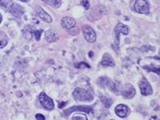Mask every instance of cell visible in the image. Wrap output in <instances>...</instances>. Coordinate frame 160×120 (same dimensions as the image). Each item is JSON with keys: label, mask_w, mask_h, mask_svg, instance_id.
Listing matches in <instances>:
<instances>
[{"label": "cell", "mask_w": 160, "mask_h": 120, "mask_svg": "<svg viewBox=\"0 0 160 120\" xmlns=\"http://www.w3.org/2000/svg\"><path fill=\"white\" fill-rule=\"evenodd\" d=\"M8 12H10V14L14 15V16L19 18V17H21L22 15H23V9L22 6L14 2V4H13V6H11V8L9 10Z\"/></svg>", "instance_id": "obj_13"}, {"label": "cell", "mask_w": 160, "mask_h": 120, "mask_svg": "<svg viewBox=\"0 0 160 120\" xmlns=\"http://www.w3.org/2000/svg\"><path fill=\"white\" fill-rule=\"evenodd\" d=\"M43 32L42 30H38V31H34V35L35 37V39L37 41H39L40 40V36H41V33Z\"/></svg>", "instance_id": "obj_23"}, {"label": "cell", "mask_w": 160, "mask_h": 120, "mask_svg": "<svg viewBox=\"0 0 160 120\" xmlns=\"http://www.w3.org/2000/svg\"><path fill=\"white\" fill-rule=\"evenodd\" d=\"M115 114L120 118H126L130 113V109L124 104H119L114 109Z\"/></svg>", "instance_id": "obj_11"}, {"label": "cell", "mask_w": 160, "mask_h": 120, "mask_svg": "<svg viewBox=\"0 0 160 120\" xmlns=\"http://www.w3.org/2000/svg\"><path fill=\"white\" fill-rule=\"evenodd\" d=\"M73 97L76 101L90 102L94 99V92L91 89L85 90L78 87L73 92Z\"/></svg>", "instance_id": "obj_1"}, {"label": "cell", "mask_w": 160, "mask_h": 120, "mask_svg": "<svg viewBox=\"0 0 160 120\" xmlns=\"http://www.w3.org/2000/svg\"><path fill=\"white\" fill-rule=\"evenodd\" d=\"M75 118H77V119H87V118L86 117L85 115H83V116H77V115H75L73 116L72 117V119H75Z\"/></svg>", "instance_id": "obj_26"}, {"label": "cell", "mask_w": 160, "mask_h": 120, "mask_svg": "<svg viewBox=\"0 0 160 120\" xmlns=\"http://www.w3.org/2000/svg\"><path fill=\"white\" fill-rule=\"evenodd\" d=\"M140 88L141 94L143 95H151L153 93L151 86L147 81V79H145V78H143L142 80L140 81Z\"/></svg>", "instance_id": "obj_7"}, {"label": "cell", "mask_w": 160, "mask_h": 120, "mask_svg": "<svg viewBox=\"0 0 160 120\" xmlns=\"http://www.w3.org/2000/svg\"><path fill=\"white\" fill-rule=\"evenodd\" d=\"M14 2H12V0H0V6L7 11H9V10L11 8Z\"/></svg>", "instance_id": "obj_17"}, {"label": "cell", "mask_w": 160, "mask_h": 120, "mask_svg": "<svg viewBox=\"0 0 160 120\" xmlns=\"http://www.w3.org/2000/svg\"><path fill=\"white\" fill-rule=\"evenodd\" d=\"M45 39L48 43H53L58 40V37L54 30H48L45 32Z\"/></svg>", "instance_id": "obj_16"}, {"label": "cell", "mask_w": 160, "mask_h": 120, "mask_svg": "<svg viewBox=\"0 0 160 120\" xmlns=\"http://www.w3.org/2000/svg\"><path fill=\"white\" fill-rule=\"evenodd\" d=\"M115 41L114 43L112 45V47L114 51H116L117 52H119V35L120 34H123V35H128L129 33V28L128 27L123 23H118L117 26L115 27Z\"/></svg>", "instance_id": "obj_2"}, {"label": "cell", "mask_w": 160, "mask_h": 120, "mask_svg": "<svg viewBox=\"0 0 160 120\" xmlns=\"http://www.w3.org/2000/svg\"><path fill=\"white\" fill-rule=\"evenodd\" d=\"M20 1H22V2H28L29 0H20Z\"/></svg>", "instance_id": "obj_28"}, {"label": "cell", "mask_w": 160, "mask_h": 120, "mask_svg": "<svg viewBox=\"0 0 160 120\" xmlns=\"http://www.w3.org/2000/svg\"><path fill=\"white\" fill-rule=\"evenodd\" d=\"M104 13H105V9H104L103 6H97V7H95L93 8V10L90 12V14H88V19L90 20H94V19H98L99 18L100 16L102 15H103Z\"/></svg>", "instance_id": "obj_10"}, {"label": "cell", "mask_w": 160, "mask_h": 120, "mask_svg": "<svg viewBox=\"0 0 160 120\" xmlns=\"http://www.w3.org/2000/svg\"><path fill=\"white\" fill-rule=\"evenodd\" d=\"M105 79H106V81L103 82V85H106L110 91H113L114 93L117 94V95H119L121 92V88H122L120 83L117 82V81L112 82V81H110V79H106V78H105Z\"/></svg>", "instance_id": "obj_8"}, {"label": "cell", "mask_w": 160, "mask_h": 120, "mask_svg": "<svg viewBox=\"0 0 160 120\" xmlns=\"http://www.w3.org/2000/svg\"><path fill=\"white\" fill-rule=\"evenodd\" d=\"M120 94H122L126 99H131L135 96V90L133 86L131 84H126L124 87L121 88Z\"/></svg>", "instance_id": "obj_9"}, {"label": "cell", "mask_w": 160, "mask_h": 120, "mask_svg": "<svg viewBox=\"0 0 160 120\" xmlns=\"http://www.w3.org/2000/svg\"><path fill=\"white\" fill-rule=\"evenodd\" d=\"M134 8L136 12L144 15H147L150 11V6L147 0H136Z\"/></svg>", "instance_id": "obj_4"}, {"label": "cell", "mask_w": 160, "mask_h": 120, "mask_svg": "<svg viewBox=\"0 0 160 120\" xmlns=\"http://www.w3.org/2000/svg\"><path fill=\"white\" fill-rule=\"evenodd\" d=\"M100 65L102 66H114V59L109 54H105L103 57H102V59L101 62H100Z\"/></svg>", "instance_id": "obj_14"}, {"label": "cell", "mask_w": 160, "mask_h": 120, "mask_svg": "<svg viewBox=\"0 0 160 120\" xmlns=\"http://www.w3.org/2000/svg\"><path fill=\"white\" fill-rule=\"evenodd\" d=\"M75 67H77V68L79 69L83 68V67L85 66V67H87V68H90V67H91V66H90L88 64H87L86 62H80V63H79V64H75Z\"/></svg>", "instance_id": "obj_24"}, {"label": "cell", "mask_w": 160, "mask_h": 120, "mask_svg": "<svg viewBox=\"0 0 160 120\" xmlns=\"http://www.w3.org/2000/svg\"><path fill=\"white\" fill-rule=\"evenodd\" d=\"M101 99H102V103L104 104V106H105L106 108L110 107V106H111V104H112V100L110 99H108V98L102 97L101 98Z\"/></svg>", "instance_id": "obj_21"}, {"label": "cell", "mask_w": 160, "mask_h": 120, "mask_svg": "<svg viewBox=\"0 0 160 120\" xmlns=\"http://www.w3.org/2000/svg\"><path fill=\"white\" fill-rule=\"evenodd\" d=\"M75 111H82L84 113H92L93 112V107H90V106H75V107H71V108H68L67 110L63 111V116L67 117L68 115Z\"/></svg>", "instance_id": "obj_3"}, {"label": "cell", "mask_w": 160, "mask_h": 120, "mask_svg": "<svg viewBox=\"0 0 160 120\" xmlns=\"http://www.w3.org/2000/svg\"><path fill=\"white\" fill-rule=\"evenodd\" d=\"M83 36L88 43H95L96 41V33L95 30L89 26L83 27Z\"/></svg>", "instance_id": "obj_6"}, {"label": "cell", "mask_w": 160, "mask_h": 120, "mask_svg": "<svg viewBox=\"0 0 160 120\" xmlns=\"http://www.w3.org/2000/svg\"><path fill=\"white\" fill-rule=\"evenodd\" d=\"M37 14L39 16L40 19H43L44 22H46V23H51L52 22V19L50 15H48L47 13L41 7H38L37 8Z\"/></svg>", "instance_id": "obj_15"}, {"label": "cell", "mask_w": 160, "mask_h": 120, "mask_svg": "<svg viewBox=\"0 0 160 120\" xmlns=\"http://www.w3.org/2000/svg\"><path fill=\"white\" fill-rule=\"evenodd\" d=\"M67 32H68L69 34H71V35H73V36H75V35H79V28L78 27H76V26H75V27H73V28H71V29L68 30V31H67Z\"/></svg>", "instance_id": "obj_22"}, {"label": "cell", "mask_w": 160, "mask_h": 120, "mask_svg": "<svg viewBox=\"0 0 160 120\" xmlns=\"http://www.w3.org/2000/svg\"><path fill=\"white\" fill-rule=\"evenodd\" d=\"M2 22V15H0V23Z\"/></svg>", "instance_id": "obj_29"}, {"label": "cell", "mask_w": 160, "mask_h": 120, "mask_svg": "<svg viewBox=\"0 0 160 120\" xmlns=\"http://www.w3.org/2000/svg\"><path fill=\"white\" fill-rule=\"evenodd\" d=\"M8 43V38L6 35L2 31H0V49L6 47Z\"/></svg>", "instance_id": "obj_18"}, {"label": "cell", "mask_w": 160, "mask_h": 120, "mask_svg": "<svg viewBox=\"0 0 160 120\" xmlns=\"http://www.w3.org/2000/svg\"><path fill=\"white\" fill-rule=\"evenodd\" d=\"M39 99L40 103L42 107L47 111H51L54 109V102L53 100L49 98L44 92H42L39 96Z\"/></svg>", "instance_id": "obj_5"}, {"label": "cell", "mask_w": 160, "mask_h": 120, "mask_svg": "<svg viewBox=\"0 0 160 120\" xmlns=\"http://www.w3.org/2000/svg\"><path fill=\"white\" fill-rule=\"evenodd\" d=\"M35 118H36V119H40V120L46 119V118H45V116H43V114H36Z\"/></svg>", "instance_id": "obj_27"}, {"label": "cell", "mask_w": 160, "mask_h": 120, "mask_svg": "<svg viewBox=\"0 0 160 120\" xmlns=\"http://www.w3.org/2000/svg\"><path fill=\"white\" fill-rule=\"evenodd\" d=\"M143 68L145 70H148V71H153V72H155L157 75H159V67H155L153 65H151V66H143Z\"/></svg>", "instance_id": "obj_20"}, {"label": "cell", "mask_w": 160, "mask_h": 120, "mask_svg": "<svg viewBox=\"0 0 160 120\" xmlns=\"http://www.w3.org/2000/svg\"><path fill=\"white\" fill-rule=\"evenodd\" d=\"M61 25H62V27L63 28H65L67 31H68V30L71 29L73 27H75L76 26V23H75V21L72 18L64 17L61 20Z\"/></svg>", "instance_id": "obj_12"}, {"label": "cell", "mask_w": 160, "mask_h": 120, "mask_svg": "<svg viewBox=\"0 0 160 120\" xmlns=\"http://www.w3.org/2000/svg\"><path fill=\"white\" fill-rule=\"evenodd\" d=\"M42 1H43L44 2H46L54 8H58L62 3V0H42Z\"/></svg>", "instance_id": "obj_19"}, {"label": "cell", "mask_w": 160, "mask_h": 120, "mask_svg": "<svg viewBox=\"0 0 160 120\" xmlns=\"http://www.w3.org/2000/svg\"><path fill=\"white\" fill-rule=\"evenodd\" d=\"M82 5H83V6H85V8L87 9V10H88L90 7V3L89 2H88L87 0H83L82 1Z\"/></svg>", "instance_id": "obj_25"}]
</instances>
